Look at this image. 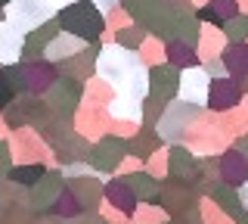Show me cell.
I'll use <instances>...</instances> for the list:
<instances>
[{
	"mask_svg": "<svg viewBox=\"0 0 248 224\" xmlns=\"http://www.w3.org/2000/svg\"><path fill=\"white\" fill-rule=\"evenodd\" d=\"M59 25L72 37H87L90 41V37H96L103 32V13L90 0H78V3H68L59 13Z\"/></svg>",
	"mask_w": 248,
	"mask_h": 224,
	"instance_id": "obj_1",
	"label": "cell"
},
{
	"mask_svg": "<svg viewBox=\"0 0 248 224\" xmlns=\"http://www.w3.org/2000/svg\"><path fill=\"white\" fill-rule=\"evenodd\" d=\"M16 16L25 19V25H34L37 19H44L41 0H19V3H16Z\"/></svg>",
	"mask_w": 248,
	"mask_h": 224,
	"instance_id": "obj_2",
	"label": "cell"
},
{
	"mask_svg": "<svg viewBox=\"0 0 248 224\" xmlns=\"http://www.w3.org/2000/svg\"><path fill=\"white\" fill-rule=\"evenodd\" d=\"M22 44L19 32H13V28H3V37H0V59L3 63H13L16 59V47Z\"/></svg>",
	"mask_w": 248,
	"mask_h": 224,
	"instance_id": "obj_3",
	"label": "cell"
},
{
	"mask_svg": "<svg viewBox=\"0 0 248 224\" xmlns=\"http://www.w3.org/2000/svg\"><path fill=\"white\" fill-rule=\"evenodd\" d=\"M13 177H16V181H22V184H34V181H41V177H44V168L41 165H34V168H16Z\"/></svg>",
	"mask_w": 248,
	"mask_h": 224,
	"instance_id": "obj_4",
	"label": "cell"
},
{
	"mask_svg": "<svg viewBox=\"0 0 248 224\" xmlns=\"http://www.w3.org/2000/svg\"><path fill=\"white\" fill-rule=\"evenodd\" d=\"M10 97H13L10 81H0V106H6V103H10Z\"/></svg>",
	"mask_w": 248,
	"mask_h": 224,
	"instance_id": "obj_5",
	"label": "cell"
},
{
	"mask_svg": "<svg viewBox=\"0 0 248 224\" xmlns=\"http://www.w3.org/2000/svg\"><path fill=\"white\" fill-rule=\"evenodd\" d=\"M0 3H6V0H0Z\"/></svg>",
	"mask_w": 248,
	"mask_h": 224,
	"instance_id": "obj_6",
	"label": "cell"
}]
</instances>
